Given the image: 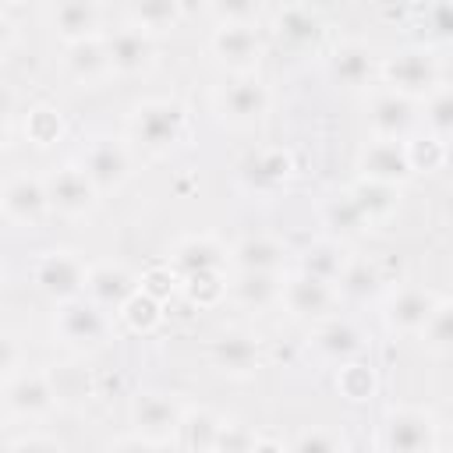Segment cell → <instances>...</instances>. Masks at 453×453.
Listing matches in <instances>:
<instances>
[{"label":"cell","instance_id":"1","mask_svg":"<svg viewBox=\"0 0 453 453\" xmlns=\"http://www.w3.org/2000/svg\"><path fill=\"white\" fill-rule=\"evenodd\" d=\"M131 145L149 156H170L188 138V110L177 99H142L131 110Z\"/></svg>","mask_w":453,"mask_h":453},{"label":"cell","instance_id":"2","mask_svg":"<svg viewBox=\"0 0 453 453\" xmlns=\"http://www.w3.org/2000/svg\"><path fill=\"white\" fill-rule=\"evenodd\" d=\"M53 333L60 336L64 347H71L78 354H92V350L106 347V340H110V315L103 308H96L88 297H74V301L57 304Z\"/></svg>","mask_w":453,"mask_h":453},{"label":"cell","instance_id":"3","mask_svg":"<svg viewBox=\"0 0 453 453\" xmlns=\"http://www.w3.org/2000/svg\"><path fill=\"white\" fill-rule=\"evenodd\" d=\"M379 453H432L435 421L421 407H389L375 435Z\"/></svg>","mask_w":453,"mask_h":453},{"label":"cell","instance_id":"4","mask_svg":"<svg viewBox=\"0 0 453 453\" xmlns=\"http://www.w3.org/2000/svg\"><path fill=\"white\" fill-rule=\"evenodd\" d=\"M379 78L386 81V88L418 103V99H425L439 88V64L428 50L411 46V50H400V53L386 57L382 67H379Z\"/></svg>","mask_w":453,"mask_h":453},{"label":"cell","instance_id":"5","mask_svg":"<svg viewBox=\"0 0 453 453\" xmlns=\"http://www.w3.org/2000/svg\"><path fill=\"white\" fill-rule=\"evenodd\" d=\"M78 163H81V170L88 173V180L96 184L99 195L117 191V188L134 173L131 145H127L124 138H113V134H96V138H88Z\"/></svg>","mask_w":453,"mask_h":453},{"label":"cell","instance_id":"6","mask_svg":"<svg viewBox=\"0 0 453 453\" xmlns=\"http://www.w3.org/2000/svg\"><path fill=\"white\" fill-rule=\"evenodd\" d=\"M57 403H60V396H57V386H53V375H46V372H28V365H25L18 375L4 379V414H7V421H39Z\"/></svg>","mask_w":453,"mask_h":453},{"label":"cell","instance_id":"7","mask_svg":"<svg viewBox=\"0 0 453 453\" xmlns=\"http://www.w3.org/2000/svg\"><path fill=\"white\" fill-rule=\"evenodd\" d=\"M212 106H216L219 120L234 124V127H248V124H255V120L265 117V110H269V88L255 74H230L223 85H216Z\"/></svg>","mask_w":453,"mask_h":453},{"label":"cell","instance_id":"8","mask_svg":"<svg viewBox=\"0 0 453 453\" xmlns=\"http://www.w3.org/2000/svg\"><path fill=\"white\" fill-rule=\"evenodd\" d=\"M209 53L230 74H255L262 57V39L255 21H216L209 32Z\"/></svg>","mask_w":453,"mask_h":453},{"label":"cell","instance_id":"9","mask_svg":"<svg viewBox=\"0 0 453 453\" xmlns=\"http://www.w3.org/2000/svg\"><path fill=\"white\" fill-rule=\"evenodd\" d=\"M0 209H4V219L11 226H39L53 212L46 177H35L25 170L11 173L0 188Z\"/></svg>","mask_w":453,"mask_h":453},{"label":"cell","instance_id":"10","mask_svg":"<svg viewBox=\"0 0 453 453\" xmlns=\"http://www.w3.org/2000/svg\"><path fill=\"white\" fill-rule=\"evenodd\" d=\"M88 269L74 251H42L35 262H32V280L42 294L57 297L60 304L64 301H74V297H85V283H88Z\"/></svg>","mask_w":453,"mask_h":453},{"label":"cell","instance_id":"11","mask_svg":"<svg viewBox=\"0 0 453 453\" xmlns=\"http://www.w3.org/2000/svg\"><path fill=\"white\" fill-rule=\"evenodd\" d=\"M336 301H340V290H336L333 283H326V280L304 273V269H297V273H290V276L283 280V297H280V304L287 308L290 319H301V322H315V326H319L322 319L333 315Z\"/></svg>","mask_w":453,"mask_h":453},{"label":"cell","instance_id":"12","mask_svg":"<svg viewBox=\"0 0 453 453\" xmlns=\"http://www.w3.org/2000/svg\"><path fill=\"white\" fill-rule=\"evenodd\" d=\"M184 407L170 396V393H138L131 400V421L134 432L156 446L170 442L180 435V421H184Z\"/></svg>","mask_w":453,"mask_h":453},{"label":"cell","instance_id":"13","mask_svg":"<svg viewBox=\"0 0 453 453\" xmlns=\"http://www.w3.org/2000/svg\"><path fill=\"white\" fill-rule=\"evenodd\" d=\"M46 191H50V205L53 212L67 216V219H81L96 209L99 191L88 180V173L81 170V163H64L46 177Z\"/></svg>","mask_w":453,"mask_h":453},{"label":"cell","instance_id":"14","mask_svg":"<svg viewBox=\"0 0 453 453\" xmlns=\"http://www.w3.org/2000/svg\"><path fill=\"white\" fill-rule=\"evenodd\" d=\"M103 42H106V57H110L113 78H134V74H142L152 64V53H156L152 35L142 32V28H134V25H127V21L117 25V28H110L103 35Z\"/></svg>","mask_w":453,"mask_h":453},{"label":"cell","instance_id":"15","mask_svg":"<svg viewBox=\"0 0 453 453\" xmlns=\"http://www.w3.org/2000/svg\"><path fill=\"white\" fill-rule=\"evenodd\" d=\"M138 290H142L138 280H134L131 269L120 265V262H99V265L88 269L85 297H88L96 308H103L106 315H120V311L127 308V301H131Z\"/></svg>","mask_w":453,"mask_h":453},{"label":"cell","instance_id":"16","mask_svg":"<svg viewBox=\"0 0 453 453\" xmlns=\"http://www.w3.org/2000/svg\"><path fill=\"white\" fill-rule=\"evenodd\" d=\"M46 21H50L53 35L64 46H74V42L96 39V35H106V28H103V7L92 4V0H60V4H50L46 7Z\"/></svg>","mask_w":453,"mask_h":453},{"label":"cell","instance_id":"17","mask_svg":"<svg viewBox=\"0 0 453 453\" xmlns=\"http://www.w3.org/2000/svg\"><path fill=\"white\" fill-rule=\"evenodd\" d=\"M368 124H372V134L382 142H407V131L414 127V99L386 85L375 88L368 99Z\"/></svg>","mask_w":453,"mask_h":453},{"label":"cell","instance_id":"18","mask_svg":"<svg viewBox=\"0 0 453 453\" xmlns=\"http://www.w3.org/2000/svg\"><path fill=\"white\" fill-rule=\"evenodd\" d=\"M435 304H439V297L428 294L425 287H400L382 304V319L400 336H421V329H425L428 315L435 311Z\"/></svg>","mask_w":453,"mask_h":453},{"label":"cell","instance_id":"19","mask_svg":"<svg viewBox=\"0 0 453 453\" xmlns=\"http://www.w3.org/2000/svg\"><path fill=\"white\" fill-rule=\"evenodd\" d=\"M311 347L319 357L333 361V365H350L357 361V354L365 350V336L361 329L350 322V319H340V315H329L315 326L311 333Z\"/></svg>","mask_w":453,"mask_h":453},{"label":"cell","instance_id":"20","mask_svg":"<svg viewBox=\"0 0 453 453\" xmlns=\"http://www.w3.org/2000/svg\"><path fill=\"white\" fill-rule=\"evenodd\" d=\"M379 67H382V64L375 60L372 46L361 42V39L340 42V46L333 50V57H329V74H333V81L343 85V88H368L372 78L379 74Z\"/></svg>","mask_w":453,"mask_h":453},{"label":"cell","instance_id":"21","mask_svg":"<svg viewBox=\"0 0 453 453\" xmlns=\"http://www.w3.org/2000/svg\"><path fill=\"white\" fill-rule=\"evenodd\" d=\"M64 74H67L74 85H81V88H96V85H103L106 78H113L103 35L81 39V42H74V46H64Z\"/></svg>","mask_w":453,"mask_h":453},{"label":"cell","instance_id":"22","mask_svg":"<svg viewBox=\"0 0 453 453\" xmlns=\"http://www.w3.org/2000/svg\"><path fill=\"white\" fill-rule=\"evenodd\" d=\"M273 35L290 50H308L322 39V18L308 4H283L273 11Z\"/></svg>","mask_w":453,"mask_h":453},{"label":"cell","instance_id":"23","mask_svg":"<svg viewBox=\"0 0 453 453\" xmlns=\"http://www.w3.org/2000/svg\"><path fill=\"white\" fill-rule=\"evenodd\" d=\"M414 170H411V159H407V145L403 142H382V138H375L361 152V177H368V180L400 184Z\"/></svg>","mask_w":453,"mask_h":453},{"label":"cell","instance_id":"24","mask_svg":"<svg viewBox=\"0 0 453 453\" xmlns=\"http://www.w3.org/2000/svg\"><path fill=\"white\" fill-rule=\"evenodd\" d=\"M209 357L223 375L248 379V375L258 372V340L248 336V333H223V336L212 340Z\"/></svg>","mask_w":453,"mask_h":453},{"label":"cell","instance_id":"25","mask_svg":"<svg viewBox=\"0 0 453 453\" xmlns=\"http://www.w3.org/2000/svg\"><path fill=\"white\" fill-rule=\"evenodd\" d=\"M230 262L237 273H283L287 248L269 234H248L230 248Z\"/></svg>","mask_w":453,"mask_h":453},{"label":"cell","instance_id":"26","mask_svg":"<svg viewBox=\"0 0 453 453\" xmlns=\"http://www.w3.org/2000/svg\"><path fill=\"white\" fill-rule=\"evenodd\" d=\"M230 262V251L212 237V234H195V237H184L173 255H170V265L180 269L184 276H195V273H205V269H223Z\"/></svg>","mask_w":453,"mask_h":453},{"label":"cell","instance_id":"27","mask_svg":"<svg viewBox=\"0 0 453 453\" xmlns=\"http://www.w3.org/2000/svg\"><path fill=\"white\" fill-rule=\"evenodd\" d=\"M290 173H294V159L287 149H258L241 170L251 191H276L290 180Z\"/></svg>","mask_w":453,"mask_h":453},{"label":"cell","instance_id":"28","mask_svg":"<svg viewBox=\"0 0 453 453\" xmlns=\"http://www.w3.org/2000/svg\"><path fill=\"white\" fill-rule=\"evenodd\" d=\"M354 205L361 209L368 226H382L386 219H393V212L400 209V184H382V180H368L361 177L357 184L347 188Z\"/></svg>","mask_w":453,"mask_h":453},{"label":"cell","instance_id":"29","mask_svg":"<svg viewBox=\"0 0 453 453\" xmlns=\"http://www.w3.org/2000/svg\"><path fill=\"white\" fill-rule=\"evenodd\" d=\"M283 273H237L230 280V297L241 304V308H273L280 304L283 297Z\"/></svg>","mask_w":453,"mask_h":453},{"label":"cell","instance_id":"30","mask_svg":"<svg viewBox=\"0 0 453 453\" xmlns=\"http://www.w3.org/2000/svg\"><path fill=\"white\" fill-rule=\"evenodd\" d=\"M347 262H350V258H347V251H343V244H340L336 237L315 241V244H308L304 255H301V269L311 273V276H319V280H326V283H333V287L340 283Z\"/></svg>","mask_w":453,"mask_h":453},{"label":"cell","instance_id":"31","mask_svg":"<svg viewBox=\"0 0 453 453\" xmlns=\"http://www.w3.org/2000/svg\"><path fill=\"white\" fill-rule=\"evenodd\" d=\"M219 428H223V418L209 407H198V411H188L184 421H180V442L188 453H212L216 449V439H219Z\"/></svg>","mask_w":453,"mask_h":453},{"label":"cell","instance_id":"32","mask_svg":"<svg viewBox=\"0 0 453 453\" xmlns=\"http://www.w3.org/2000/svg\"><path fill=\"white\" fill-rule=\"evenodd\" d=\"M127 25L142 28V32H163V28H173L188 11L180 4H170V0H149V4H131L127 11Z\"/></svg>","mask_w":453,"mask_h":453},{"label":"cell","instance_id":"33","mask_svg":"<svg viewBox=\"0 0 453 453\" xmlns=\"http://www.w3.org/2000/svg\"><path fill=\"white\" fill-rule=\"evenodd\" d=\"M322 216H326V226H333L336 241H340V237H357V234H365V230H368V223H365L361 209L354 205L350 191H340V195H333V198L326 202Z\"/></svg>","mask_w":453,"mask_h":453},{"label":"cell","instance_id":"34","mask_svg":"<svg viewBox=\"0 0 453 453\" xmlns=\"http://www.w3.org/2000/svg\"><path fill=\"white\" fill-rule=\"evenodd\" d=\"M425 124L439 142H453V85H439L425 96Z\"/></svg>","mask_w":453,"mask_h":453},{"label":"cell","instance_id":"35","mask_svg":"<svg viewBox=\"0 0 453 453\" xmlns=\"http://www.w3.org/2000/svg\"><path fill=\"white\" fill-rule=\"evenodd\" d=\"M421 343L435 354H449L453 350V301H439L435 311L428 315L425 329H421Z\"/></svg>","mask_w":453,"mask_h":453},{"label":"cell","instance_id":"36","mask_svg":"<svg viewBox=\"0 0 453 453\" xmlns=\"http://www.w3.org/2000/svg\"><path fill=\"white\" fill-rule=\"evenodd\" d=\"M60 131H64L60 113H57L50 103H35V106L25 110V138H28V142L50 145V142L60 138Z\"/></svg>","mask_w":453,"mask_h":453},{"label":"cell","instance_id":"37","mask_svg":"<svg viewBox=\"0 0 453 453\" xmlns=\"http://www.w3.org/2000/svg\"><path fill=\"white\" fill-rule=\"evenodd\" d=\"M184 290H188V297H191L198 308H209V304H216L219 297L230 294V283H226L223 269H205V273L184 276Z\"/></svg>","mask_w":453,"mask_h":453},{"label":"cell","instance_id":"38","mask_svg":"<svg viewBox=\"0 0 453 453\" xmlns=\"http://www.w3.org/2000/svg\"><path fill=\"white\" fill-rule=\"evenodd\" d=\"M336 389H340L347 400H368V396L375 393V372H372V365H361V361L340 365V372H336Z\"/></svg>","mask_w":453,"mask_h":453},{"label":"cell","instance_id":"39","mask_svg":"<svg viewBox=\"0 0 453 453\" xmlns=\"http://www.w3.org/2000/svg\"><path fill=\"white\" fill-rule=\"evenodd\" d=\"M407 159H411V170H421V173H432L446 163V142H439L435 134H421V138H407Z\"/></svg>","mask_w":453,"mask_h":453},{"label":"cell","instance_id":"40","mask_svg":"<svg viewBox=\"0 0 453 453\" xmlns=\"http://www.w3.org/2000/svg\"><path fill=\"white\" fill-rule=\"evenodd\" d=\"M375 283H379L375 265L365 262V258H350L347 269H343V276H340V283H336V290H340V297H365Z\"/></svg>","mask_w":453,"mask_h":453},{"label":"cell","instance_id":"41","mask_svg":"<svg viewBox=\"0 0 453 453\" xmlns=\"http://www.w3.org/2000/svg\"><path fill=\"white\" fill-rule=\"evenodd\" d=\"M120 319H124L134 333H149V329L159 322V297H152V294L138 290V294L127 301V308L120 311Z\"/></svg>","mask_w":453,"mask_h":453},{"label":"cell","instance_id":"42","mask_svg":"<svg viewBox=\"0 0 453 453\" xmlns=\"http://www.w3.org/2000/svg\"><path fill=\"white\" fill-rule=\"evenodd\" d=\"M290 453H343V439L329 428H304L290 442Z\"/></svg>","mask_w":453,"mask_h":453},{"label":"cell","instance_id":"43","mask_svg":"<svg viewBox=\"0 0 453 453\" xmlns=\"http://www.w3.org/2000/svg\"><path fill=\"white\" fill-rule=\"evenodd\" d=\"M255 439H258V432H251L244 421H226V418H223L216 449H219V453H251Z\"/></svg>","mask_w":453,"mask_h":453},{"label":"cell","instance_id":"44","mask_svg":"<svg viewBox=\"0 0 453 453\" xmlns=\"http://www.w3.org/2000/svg\"><path fill=\"white\" fill-rule=\"evenodd\" d=\"M7 453H64V446H60L53 435L25 432V435H18V439L7 442Z\"/></svg>","mask_w":453,"mask_h":453},{"label":"cell","instance_id":"45","mask_svg":"<svg viewBox=\"0 0 453 453\" xmlns=\"http://www.w3.org/2000/svg\"><path fill=\"white\" fill-rule=\"evenodd\" d=\"M428 18V35H439V39H453V7H428L425 11Z\"/></svg>","mask_w":453,"mask_h":453},{"label":"cell","instance_id":"46","mask_svg":"<svg viewBox=\"0 0 453 453\" xmlns=\"http://www.w3.org/2000/svg\"><path fill=\"white\" fill-rule=\"evenodd\" d=\"M106 453H159V446L149 442V439H142V435L134 432V435H120V439H113V442L106 446Z\"/></svg>","mask_w":453,"mask_h":453},{"label":"cell","instance_id":"47","mask_svg":"<svg viewBox=\"0 0 453 453\" xmlns=\"http://www.w3.org/2000/svg\"><path fill=\"white\" fill-rule=\"evenodd\" d=\"M251 453H290V449L283 442H276L273 435H258L255 446H251Z\"/></svg>","mask_w":453,"mask_h":453},{"label":"cell","instance_id":"48","mask_svg":"<svg viewBox=\"0 0 453 453\" xmlns=\"http://www.w3.org/2000/svg\"><path fill=\"white\" fill-rule=\"evenodd\" d=\"M212 453H219V449H212Z\"/></svg>","mask_w":453,"mask_h":453}]
</instances>
